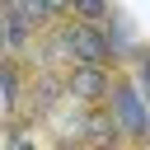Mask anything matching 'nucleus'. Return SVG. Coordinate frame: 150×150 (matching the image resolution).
I'll list each match as a JSON object with an SVG mask.
<instances>
[{"label":"nucleus","mask_w":150,"mask_h":150,"mask_svg":"<svg viewBox=\"0 0 150 150\" xmlns=\"http://www.w3.org/2000/svg\"><path fill=\"white\" fill-rule=\"evenodd\" d=\"M70 66H103L108 61V47H103V33L98 28H89V23H66L61 33H56V42H52Z\"/></svg>","instance_id":"obj_1"},{"label":"nucleus","mask_w":150,"mask_h":150,"mask_svg":"<svg viewBox=\"0 0 150 150\" xmlns=\"http://www.w3.org/2000/svg\"><path fill=\"white\" fill-rule=\"evenodd\" d=\"M42 9H47V19H52V14H66L70 0H42Z\"/></svg>","instance_id":"obj_11"},{"label":"nucleus","mask_w":150,"mask_h":150,"mask_svg":"<svg viewBox=\"0 0 150 150\" xmlns=\"http://www.w3.org/2000/svg\"><path fill=\"white\" fill-rule=\"evenodd\" d=\"M61 94H66V89H61V80H56V75H42V80H38V112H52Z\"/></svg>","instance_id":"obj_7"},{"label":"nucleus","mask_w":150,"mask_h":150,"mask_svg":"<svg viewBox=\"0 0 150 150\" xmlns=\"http://www.w3.org/2000/svg\"><path fill=\"white\" fill-rule=\"evenodd\" d=\"M70 9H75V14H80V23H89V28L112 19V5H108V0H70Z\"/></svg>","instance_id":"obj_6"},{"label":"nucleus","mask_w":150,"mask_h":150,"mask_svg":"<svg viewBox=\"0 0 150 150\" xmlns=\"http://www.w3.org/2000/svg\"><path fill=\"white\" fill-rule=\"evenodd\" d=\"M117 122L112 112H84L80 117V145L84 150H117Z\"/></svg>","instance_id":"obj_4"},{"label":"nucleus","mask_w":150,"mask_h":150,"mask_svg":"<svg viewBox=\"0 0 150 150\" xmlns=\"http://www.w3.org/2000/svg\"><path fill=\"white\" fill-rule=\"evenodd\" d=\"M61 150H84V145L80 141H61Z\"/></svg>","instance_id":"obj_12"},{"label":"nucleus","mask_w":150,"mask_h":150,"mask_svg":"<svg viewBox=\"0 0 150 150\" xmlns=\"http://www.w3.org/2000/svg\"><path fill=\"white\" fill-rule=\"evenodd\" d=\"M61 89L70 98H80V103H98V98H108L112 75H108V66H70V75L61 80Z\"/></svg>","instance_id":"obj_3"},{"label":"nucleus","mask_w":150,"mask_h":150,"mask_svg":"<svg viewBox=\"0 0 150 150\" xmlns=\"http://www.w3.org/2000/svg\"><path fill=\"white\" fill-rule=\"evenodd\" d=\"M108 94H112V122H117V131H127L131 141H150V108H145V98L131 84H112Z\"/></svg>","instance_id":"obj_2"},{"label":"nucleus","mask_w":150,"mask_h":150,"mask_svg":"<svg viewBox=\"0 0 150 150\" xmlns=\"http://www.w3.org/2000/svg\"><path fill=\"white\" fill-rule=\"evenodd\" d=\"M0 52H5V28H0Z\"/></svg>","instance_id":"obj_14"},{"label":"nucleus","mask_w":150,"mask_h":150,"mask_svg":"<svg viewBox=\"0 0 150 150\" xmlns=\"http://www.w3.org/2000/svg\"><path fill=\"white\" fill-rule=\"evenodd\" d=\"M0 28H5V52H23V47H28V38H33V28H28L14 9H5V14H0Z\"/></svg>","instance_id":"obj_5"},{"label":"nucleus","mask_w":150,"mask_h":150,"mask_svg":"<svg viewBox=\"0 0 150 150\" xmlns=\"http://www.w3.org/2000/svg\"><path fill=\"white\" fill-rule=\"evenodd\" d=\"M0 84H5V98H14V89H19V84H14V70H9V66L0 70Z\"/></svg>","instance_id":"obj_9"},{"label":"nucleus","mask_w":150,"mask_h":150,"mask_svg":"<svg viewBox=\"0 0 150 150\" xmlns=\"http://www.w3.org/2000/svg\"><path fill=\"white\" fill-rule=\"evenodd\" d=\"M14 150H33V141H19V145H14Z\"/></svg>","instance_id":"obj_13"},{"label":"nucleus","mask_w":150,"mask_h":150,"mask_svg":"<svg viewBox=\"0 0 150 150\" xmlns=\"http://www.w3.org/2000/svg\"><path fill=\"white\" fill-rule=\"evenodd\" d=\"M141 89L150 94V52H141Z\"/></svg>","instance_id":"obj_10"},{"label":"nucleus","mask_w":150,"mask_h":150,"mask_svg":"<svg viewBox=\"0 0 150 150\" xmlns=\"http://www.w3.org/2000/svg\"><path fill=\"white\" fill-rule=\"evenodd\" d=\"M9 9H14V14H19L23 23H28V28H38V23H47V9H42V0H14Z\"/></svg>","instance_id":"obj_8"}]
</instances>
